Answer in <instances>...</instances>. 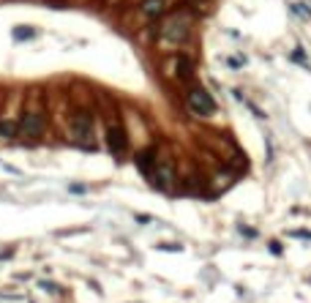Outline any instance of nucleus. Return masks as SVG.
<instances>
[{"label":"nucleus","instance_id":"obj_1","mask_svg":"<svg viewBox=\"0 0 311 303\" xmlns=\"http://www.w3.org/2000/svg\"><path fill=\"white\" fill-rule=\"evenodd\" d=\"M71 134H74V142L79 145L82 150H93V118L88 112H77L71 120Z\"/></svg>","mask_w":311,"mask_h":303},{"label":"nucleus","instance_id":"obj_2","mask_svg":"<svg viewBox=\"0 0 311 303\" xmlns=\"http://www.w3.org/2000/svg\"><path fill=\"white\" fill-rule=\"evenodd\" d=\"M188 109L194 115H199V118H210L216 112V101H213V96L207 90L194 87V90H188Z\"/></svg>","mask_w":311,"mask_h":303},{"label":"nucleus","instance_id":"obj_3","mask_svg":"<svg viewBox=\"0 0 311 303\" xmlns=\"http://www.w3.org/2000/svg\"><path fill=\"white\" fill-rule=\"evenodd\" d=\"M47 129V120H44L41 112H25L19 118V137L25 139H38Z\"/></svg>","mask_w":311,"mask_h":303},{"label":"nucleus","instance_id":"obj_4","mask_svg":"<svg viewBox=\"0 0 311 303\" xmlns=\"http://www.w3.org/2000/svg\"><path fill=\"white\" fill-rule=\"evenodd\" d=\"M126 131L120 129L118 123H109L107 126V148H109V153L115 156V159H120V156L126 153Z\"/></svg>","mask_w":311,"mask_h":303},{"label":"nucleus","instance_id":"obj_5","mask_svg":"<svg viewBox=\"0 0 311 303\" xmlns=\"http://www.w3.org/2000/svg\"><path fill=\"white\" fill-rule=\"evenodd\" d=\"M151 175H153V183L158 186L161 191H169L172 183H175V170H172L169 161H158V164L153 167Z\"/></svg>","mask_w":311,"mask_h":303},{"label":"nucleus","instance_id":"obj_6","mask_svg":"<svg viewBox=\"0 0 311 303\" xmlns=\"http://www.w3.org/2000/svg\"><path fill=\"white\" fill-rule=\"evenodd\" d=\"M164 36L166 38H186L188 36V19L186 16H172L164 25Z\"/></svg>","mask_w":311,"mask_h":303},{"label":"nucleus","instance_id":"obj_7","mask_svg":"<svg viewBox=\"0 0 311 303\" xmlns=\"http://www.w3.org/2000/svg\"><path fill=\"white\" fill-rule=\"evenodd\" d=\"M175 71H177V77H180V79H191V71H194L191 60H188L186 55H177V60H175Z\"/></svg>","mask_w":311,"mask_h":303},{"label":"nucleus","instance_id":"obj_8","mask_svg":"<svg viewBox=\"0 0 311 303\" xmlns=\"http://www.w3.org/2000/svg\"><path fill=\"white\" fill-rule=\"evenodd\" d=\"M0 137L3 139L19 137V123H14V120H0Z\"/></svg>","mask_w":311,"mask_h":303},{"label":"nucleus","instance_id":"obj_9","mask_svg":"<svg viewBox=\"0 0 311 303\" xmlns=\"http://www.w3.org/2000/svg\"><path fill=\"white\" fill-rule=\"evenodd\" d=\"M153 156H156L153 148H148V150H142V153H140V159H137V161H140V170H142V172H151V167H156V159H153Z\"/></svg>","mask_w":311,"mask_h":303},{"label":"nucleus","instance_id":"obj_10","mask_svg":"<svg viewBox=\"0 0 311 303\" xmlns=\"http://www.w3.org/2000/svg\"><path fill=\"white\" fill-rule=\"evenodd\" d=\"M161 11H164V3H161V0H148L145 3V14L148 16H158Z\"/></svg>","mask_w":311,"mask_h":303},{"label":"nucleus","instance_id":"obj_11","mask_svg":"<svg viewBox=\"0 0 311 303\" xmlns=\"http://www.w3.org/2000/svg\"><path fill=\"white\" fill-rule=\"evenodd\" d=\"M33 33H36L33 27H16V30H14V36L22 41V38H33Z\"/></svg>","mask_w":311,"mask_h":303},{"label":"nucleus","instance_id":"obj_12","mask_svg":"<svg viewBox=\"0 0 311 303\" xmlns=\"http://www.w3.org/2000/svg\"><path fill=\"white\" fill-rule=\"evenodd\" d=\"M290 238H309V241H311V232H306V230H292Z\"/></svg>","mask_w":311,"mask_h":303},{"label":"nucleus","instance_id":"obj_13","mask_svg":"<svg viewBox=\"0 0 311 303\" xmlns=\"http://www.w3.org/2000/svg\"><path fill=\"white\" fill-rule=\"evenodd\" d=\"M270 252H273V254H281V243L273 241V243H270Z\"/></svg>","mask_w":311,"mask_h":303}]
</instances>
